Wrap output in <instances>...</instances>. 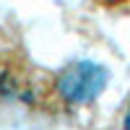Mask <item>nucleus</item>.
Here are the masks:
<instances>
[{
    "label": "nucleus",
    "instance_id": "nucleus-1",
    "mask_svg": "<svg viewBox=\"0 0 130 130\" xmlns=\"http://www.w3.org/2000/svg\"><path fill=\"white\" fill-rule=\"evenodd\" d=\"M0 102H16L34 109H65L55 91V75L37 68L16 50H0Z\"/></svg>",
    "mask_w": 130,
    "mask_h": 130
},
{
    "label": "nucleus",
    "instance_id": "nucleus-2",
    "mask_svg": "<svg viewBox=\"0 0 130 130\" xmlns=\"http://www.w3.org/2000/svg\"><path fill=\"white\" fill-rule=\"evenodd\" d=\"M109 73L96 62H70L60 73H55V91L62 107H81L94 102L104 91Z\"/></svg>",
    "mask_w": 130,
    "mask_h": 130
},
{
    "label": "nucleus",
    "instance_id": "nucleus-3",
    "mask_svg": "<svg viewBox=\"0 0 130 130\" xmlns=\"http://www.w3.org/2000/svg\"><path fill=\"white\" fill-rule=\"evenodd\" d=\"M96 5L104 10H112V13L130 16V0H96Z\"/></svg>",
    "mask_w": 130,
    "mask_h": 130
},
{
    "label": "nucleus",
    "instance_id": "nucleus-4",
    "mask_svg": "<svg viewBox=\"0 0 130 130\" xmlns=\"http://www.w3.org/2000/svg\"><path fill=\"white\" fill-rule=\"evenodd\" d=\"M122 130H130V102H127L125 115H122Z\"/></svg>",
    "mask_w": 130,
    "mask_h": 130
}]
</instances>
